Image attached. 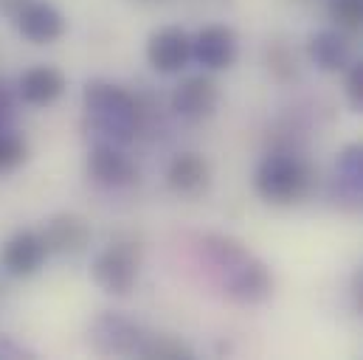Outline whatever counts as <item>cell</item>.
Wrapping results in <instances>:
<instances>
[{
  "instance_id": "1",
  "label": "cell",
  "mask_w": 363,
  "mask_h": 360,
  "mask_svg": "<svg viewBox=\"0 0 363 360\" xmlns=\"http://www.w3.org/2000/svg\"><path fill=\"white\" fill-rule=\"evenodd\" d=\"M197 254L231 301L254 307L271 298L273 273L240 240L228 234H206L197 240Z\"/></svg>"
},
{
  "instance_id": "2",
  "label": "cell",
  "mask_w": 363,
  "mask_h": 360,
  "mask_svg": "<svg viewBox=\"0 0 363 360\" xmlns=\"http://www.w3.org/2000/svg\"><path fill=\"white\" fill-rule=\"evenodd\" d=\"M88 130L96 144H130L138 133V101L127 88L110 79H91L82 90Z\"/></svg>"
},
{
  "instance_id": "3",
  "label": "cell",
  "mask_w": 363,
  "mask_h": 360,
  "mask_svg": "<svg viewBox=\"0 0 363 360\" xmlns=\"http://www.w3.org/2000/svg\"><path fill=\"white\" fill-rule=\"evenodd\" d=\"M315 183V169L293 152H271L254 169V189L268 206H296Z\"/></svg>"
},
{
  "instance_id": "4",
  "label": "cell",
  "mask_w": 363,
  "mask_h": 360,
  "mask_svg": "<svg viewBox=\"0 0 363 360\" xmlns=\"http://www.w3.org/2000/svg\"><path fill=\"white\" fill-rule=\"evenodd\" d=\"M141 259L144 251L138 245V240L133 237H116L110 240L91 262V279L93 284L107 293V296H130L138 284V273H141Z\"/></svg>"
},
{
  "instance_id": "5",
  "label": "cell",
  "mask_w": 363,
  "mask_h": 360,
  "mask_svg": "<svg viewBox=\"0 0 363 360\" xmlns=\"http://www.w3.org/2000/svg\"><path fill=\"white\" fill-rule=\"evenodd\" d=\"M144 338H147V332L141 324H135L133 318L113 313V310L99 313L91 321L93 349L99 355H107V358H113V355L116 358H135Z\"/></svg>"
},
{
  "instance_id": "6",
  "label": "cell",
  "mask_w": 363,
  "mask_h": 360,
  "mask_svg": "<svg viewBox=\"0 0 363 360\" xmlns=\"http://www.w3.org/2000/svg\"><path fill=\"white\" fill-rule=\"evenodd\" d=\"M169 107H172V113L178 118L189 121V124H200V121L211 118L217 113V107H220V85H217V79L208 71L191 74V77L181 79L172 90V96H169Z\"/></svg>"
},
{
  "instance_id": "7",
  "label": "cell",
  "mask_w": 363,
  "mask_h": 360,
  "mask_svg": "<svg viewBox=\"0 0 363 360\" xmlns=\"http://www.w3.org/2000/svg\"><path fill=\"white\" fill-rule=\"evenodd\" d=\"M237 57H240V37L231 26L211 23L191 37V62H197L208 74L228 71L237 62Z\"/></svg>"
},
{
  "instance_id": "8",
  "label": "cell",
  "mask_w": 363,
  "mask_h": 360,
  "mask_svg": "<svg viewBox=\"0 0 363 360\" xmlns=\"http://www.w3.org/2000/svg\"><path fill=\"white\" fill-rule=\"evenodd\" d=\"M48 257L40 231H17L0 245V270L11 279H31L45 268Z\"/></svg>"
},
{
  "instance_id": "9",
  "label": "cell",
  "mask_w": 363,
  "mask_h": 360,
  "mask_svg": "<svg viewBox=\"0 0 363 360\" xmlns=\"http://www.w3.org/2000/svg\"><path fill=\"white\" fill-rule=\"evenodd\" d=\"M85 172L104 189H130L138 183L135 161L118 144H93L85 161Z\"/></svg>"
},
{
  "instance_id": "10",
  "label": "cell",
  "mask_w": 363,
  "mask_h": 360,
  "mask_svg": "<svg viewBox=\"0 0 363 360\" xmlns=\"http://www.w3.org/2000/svg\"><path fill=\"white\" fill-rule=\"evenodd\" d=\"M147 62L152 71L172 77L191 62V34L181 26H164L147 40Z\"/></svg>"
},
{
  "instance_id": "11",
  "label": "cell",
  "mask_w": 363,
  "mask_h": 360,
  "mask_svg": "<svg viewBox=\"0 0 363 360\" xmlns=\"http://www.w3.org/2000/svg\"><path fill=\"white\" fill-rule=\"evenodd\" d=\"M14 28L31 45H54L57 40L65 37L68 20H65V14L51 0H31L14 17Z\"/></svg>"
},
{
  "instance_id": "12",
  "label": "cell",
  "mask_w": 363,
  "mask_h": 360,
  "mask_svg": "<svg viewBox=\"0 0 363 360\" xmlns=\"http://www.w3.org/2000/svg\"><path fill=\"white\" fill-rule=\"evenodd\" d=\"M40 234L45 240L48 254H60V257H79V254H85L93 240L91 223L85 217H79V214H71V211L54 214L43 225Z\"/></svg>"
},
{
  "instance_id": "13",
  "label": "cell",
  "mask_w": 363,
  "mask_h": 360,
  "mask_svg": "<svg viewBox=\"0 0 363 360\" xmlns=\"http://www.w3.org/2000/svg\"><path fill=\"white\" fill-rule=\"evenodd\" d=\"M68 88V77L48 62L31 65L28 71L20 74L17 79V99L28 107H51L54 101L62 99V93Z\"/></svg>"
},
{
  "instance_id": "14",
  "label": "cell",
  "mask_w": 363,
  "mask_h": 360,
  "mask_svg": "<svg viewBox=\"0 0 363 360\" xmlns=\"http://www.w3.org/2000/svg\"><path fill=\"white\" fill-rule=\"evenodd\" d=\"M167 186L181 197H197L211 186V164L200 152H178L167 167Z\"/></svg>"
},
{
  "instance_id": "15",
  "label": "cell",
  "mask_w": 363,
  "mask_h": 360,
  "mask_svg": "<svg viewBox=\"0 0 363 360\" xmlns=\"http://www.w3.org/2000/svg\"><path fill=\"white\" fill-rule=\"evenodd\" d=\"M307 54L313 65L324 74H338L352 65V48L341 28H321L313 31L307 40Z\"/></svg>"
},
{
  "instance_id": "16",
  "label": "cell",
  "mask_w": 363,
  "mask_h": 360,
  "mask_svg": "<svg viewBox=\"0 0 363 360\" xmlns=\"http://www.w3.org/2000/svg\"><path fill=\"white\" fill-rule=\"evenodd\" d=\"M335 197L338 203L363 211V141L347 144L335 161Z\"/></svg>"
},
{
  "instance_id": "17",
  "label": "cell",
  "mask_w": 363,
  "mask_h": 360,
  "mask_svg": "<svg viewBox=\"0 0 363 360\" xmlns=\"http://www.w3.org/2000/svg\"><path fill=\"white\" fill-rule=\"evenodd\" d=\"M135 358H147V360H191L194 358V349L178 338L172 332H147V338L141 341L138 347V355Z\"/></svg>"
},
{
  "instance_id": "18",
  "label": "cell",
  "mask_w": 363,
  "mask_h": 360,
  "mask_svg": "<svg viewBox=\"0 0 363 360\" xmlns=\"http://www.w3.org/2000/svg\"><path fill=\"white\" fill-rule=\"evenodd\" d=\"M28 161V141L11 127L0 130V175L20 169Z\"/></svg>"
},
{
  "instance_id": "19",
  "label": "cell",
  "mask_w": 363,
  "mask_h": 360,
  "mask_svg": "<svg viewBox=\"0 0 363 360\" xmlns=\"http://www.w3.org/2000/svg\"><path fill=\"white\" fill-rule=\"evenodd\" d=\"M327 11H330V20L341 31H361L363 28V0H330Z\"/></svg>"
},
{
  "instance_id": "20",
  "label": "cell",
  "mask_w": 363,
  "mask_h": 360,
  "mask_svg": "<svg viewBox=\"0 0 363 360\" xmlns=\"http://www.w3.org/2000/svg\"><path fill=\"white\" fill-rule=\"evenodd\" d=\"M344 90H347V101H350V107L363 116V60L361 62H352V65L347 68Z\"/></svg>"
},
{
  "instance_id": "21",
  "label": "cell",
  "mask_w": 363,
  "mask_h": 360,
  "mask_svg": "<svg viewBox=\"0 0 363 360\" xmlns=\"http://www.w3.org/2000/svg\"><path fill=\"white\" fill-rule=\"evenodd\" d=\"M14 116H17V93H11L0 82V130L11 127Z\"/></svg>"
},
{
  "instance_id": "22",
  "label": "cell",
  "mask_w": 363,
  "mask_h": 360,
  "mask_svg": "<svg viewBox=\"0 0 363 360\" xmlns=\"http://www.w3.org/2000/svg\"><path fill=\"white\" fill-rule=\"evenodd\" d=\"M31 0H0V17H9V20H14L26 6H28Z\"/></svg>"
},
{
  "instance_id": "23",
  "label": "cell",
  "mask_w": 363,
  "mask_h": 360,
  "mask_svg": "<svg viewBox=\"0 0 363 360\" xmlns=\"http://www.w3.org/2000/svg\"><path fill=\"white\" fill-rule=\"evenodd\" d=\"M352 298H355V307L363 315V268L352 276Z\"/></svg>"
}]
</instances>
